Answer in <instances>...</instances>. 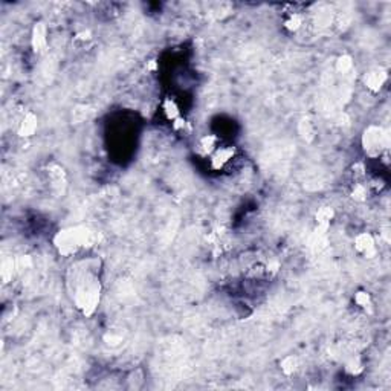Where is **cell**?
Wrapping results in <instances>:
<instances>
[{"label": "cell", "instance_id": "1", "mask_svg": "<svg viewBox=\"0 0 391 391\" xmlns=\"http://www.w3.org/2000/svg\"><path fill=\"white\" fill-rule=\"evenodd\" d=\"M95 260H83L72 266V277L69 280L72 296L84 314H92L100 301V278L97 268L92 265Z\"/></svg>", "mask_w": 391, "mask_h": 391}, {"label": "cell", "instance_id": "2", "mask_svg": "<svg viewBox=\"0 0 391 391\" xmlns=\"http://www.w3.org/2000/svg\"><path fill=\"white\" fill-rule=\"evenodd\" d=\"M91 232H88L86 229H69L60 234V251L63 254H70L75 252L78 248L84 246L89 242Z\"/></svg>", "mask_w": 391, "mask_h": 391}, {"label": "cell", "instance_id": "3", "mask_svg": "<svg viewBox=\"0 0 391 391\" xmlns=\"http://www.w3.org/2000/svg\"><path fill=\"white\" fill-rule=\"evenodd\" d=\"M364 145H365V151L371 156V158H376V156L382 154V151L388 150V145H389L388 135L380 128L371 127L365 132Z\"/></svg>", "mask_w": 391, "mask_h": 391}, {"label": "cell", "instance_id": "4", "mask_svg": "<svg viewBox=\"0 0 391 391\" xmlns=\"http://www.w3.org/2000/svg\"><path fill=\"white\" fill-rule=\"evenodd\" d=\"M356 249L359 252H362L364 255H371L374 254L376 248H374V242L373 239L368 236V234H362V236H359L356 239Z\"/></svg>", "mask_w": 391, "mask_h": 391}, {"label": "cell", "instance_id": "5", "mask_svg": "<svg viewBox=\"0 0 391 391\" xmlns=\"http://www.w3.org/2000/svg\"><path fill=\"white\" fill-rule=\"evenodd\" d=\"M385 73L383 72H370L367 76H365V83H367V86L370 88V89H373V91H379L380 89V86L383 84V81H385Z\"/></svg>", "mask_w": 391, "mask_h": 391}, {"label": "cell", "instance_id": "6", "mask_svg": "<svg viewBox=\"0 0 391 391\" xmlns=\"http://www.w3.org/2000/svg\"><path fill=\"white\" fill-rule=\"evenodd\" d=\"M35 127H37V119H35L32 115H28V116L22 121V124H20V135H22V136H29V135L34 133Z\"/></svg>", "mask_w": 391, "mask_h": 391}, {"label": "cell", "instance_id": "7", "mask_svg": "<svg viewBox=\"0 0 391 391\" xmlns=\"http://www.w3.org/2000/svg\"><path fill=\"white\" fill-rule=\"evenodd\" d=\"M330 219H332V211H330V209L324 208V209H321V211L318 212V220H320L321 223H327Z\"/></svg>", "mask_w": 391, "mask_h": 391}]
</instances>
